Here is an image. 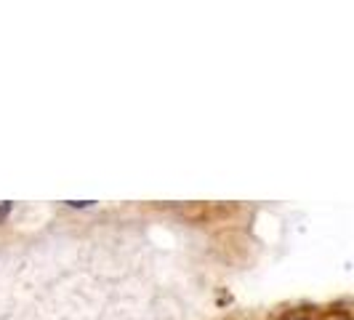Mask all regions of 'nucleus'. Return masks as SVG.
Here are the masks:
<instances>
[{
    "mask_svg": "<svg viewBox=\"0 0 354 320\" xmlns=\"http://www.w3.org/2000/svg\"><path fill=\"white\" fill-rule=\"evenodd\" d=\"M8 211H11V203H6V200H0V222L8 216Z\"/></svg>",
    "mask_w": 354,
    "mask_h": 320,
    "instance_id": "nucleus-1",
    "label": "nucleus"
}]
</instances>
